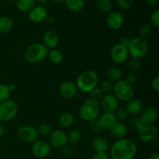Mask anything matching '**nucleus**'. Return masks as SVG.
<instances>
[{
  "mask_svg": "<svg viewBox=\"0 0 159 159\" xmlns=\"http://www.w3.org/2000/svg\"><path fill=\"white\" fill-rule=\"evenodd\" d=\"M106 76L108 80L112 82H116L118 81L123 79L124 73L123 71L118 67L112 66L110 67L106 71Z\"/></svg>",
  "mask_w": 159,
  "mask_h": 159,
  "instance_id": "nucleus-22",
  "label": "nucleus"
},
{
  "mask_svg": "<svg viewBox=\"0 0 159 159\" xmlns=\"http://www.w3.org/2000/svg\"><path fill=\"white\" fill-rule=\"evenodd\" d=\"M89 129L93 134H99L102 130V127H101L99 121L98 119L94 120L89 122Z\"/></svg>",
  "mask_w": 159,
  "mask_h": 159,
  "instance_id": "nucleus-38",
  "label": "nucleus"
},
{
  "mask_svg": "<svg viewBox=\"0 0 159 159\" xmlns=\"http://www.w3.org/2000/svg\"><path fill=\"white\" fill-rule=\"evenodd\" d=\"M10 96L11 91L9 88V85L0 83V103L9 99Z\"/></svg>",
  "mask_w": 159,
  "mask_h": 159,
  "instance_id": "nucleus-32",
  "label": "nucleus"
},
{
  "mask_svg": "<svg viewBox=\"0 0 159 159\" xmlns=\"http://www.w3.org/2000/svg\"><path fill=\"white\" fill-rule=\"evenodd\" d=\"M152 86L154 90L156 92L159 91V77H155L152 79Z\"/></svg>",
  "mask_w": 159,
  "mask_h": 159,
  "instance_id": "nucleus-45",
  "label": "nucleus"
},
{
  "mask_svg": "<svg viewBox=\"0 0 159 159\" xmlns=\"http://www.w3.org/2000/svg\"><path fill=\"white\" fill-rule=\"evenodd\" d=\"M96 9L99 12L103 14H108L113 9V3L111 0H97Z\"/></svg>",
  "mask_w": 159,
  "mask_h": 159,
  "instance_id": "nucleus-27",
  "label": "nucleus"
},
{
  "mask_svg": "<svg viewBox=\"0 0 159 159\" xmlns=\"http://www.w3.org/2000/svg\"><path fill=\"white\" fill-rule=\"evenodd\" d=\"M9 89H10V91L12 92L15 89V85H12V84H11V85H9Z\"/></svg>",
  "mask_w": 159,
  "mask_h": 159,
  "instance_id": "nucleus-52",
  "label": "nucleus"
},
{
  "mask_svg": "<svg viewBox=\"0 0 159 159\" xmlns=\"http://www.w3.org/2000/svg\"><path fill=\"white\" fill-rule=\"evenodd\" d=\"M99 89L101 90L102 93L104 94H110V93H113V83L110 82L108 79L103 80L100 84L99 86Z\"/></svg>",
  "mask_w": 159,
  "mask_h": 159,
  "instance_id": "nucleus-33",
  "label": "nucleus"
},
{
  "mask_svg": "<svg viewBox=\"0 0 159 159\" xmlns=\"http://www.w3.org/2000/svg\"><path fill=\"white\" fill-rule=\"evenodd\" d=\"M98 120H99L102 130H109L110 127L113 125V123L116 121L114 113H109V112H104Z\"/></svg>",
  "mask_w": 159,
  "mask_h": 159,
  "instance_id": "nucleus-23",
  "label": "nucleus"
},
{
  "mask_svg": "<svg viewBox=\"0 0 159 159\" xmlns=\"http://www.w3.org/2000/svg\"><path fill=\"white\" fill-rule=\"evenodd\" d=\"M134 0H116L118 7L122 9H128L133 6Z\"/></svg>",
  "mask_w": 159,
  "mask_h": 159,
  "instance_id": "nucleus-39",
  "label": "nucleus"
},
{
  "mask_svg": "<svg viewBox=\"0 0 159 159\" xmlns=\"http://www.w3.org/2000/svg\"><path fill=\"white\" fill-rule=\"evenodd\" d=\"M13 27V21L12 18L7 16H0V33L6 34L12 30Z\"/></svg>",
  "mask_w": 159,
  "mask_h": 159,
  "instance_id": "nucleus-26",
  "label": "nucleus"
},
{
  "mask_svg": "<svg viewBox=\"0 0 159 159\" xmlns=\"http://www.w3.org/2000/svg\"><path fill=\"white\" fill-rule=\"evenodd\" d=\"M82 134L77 129H72L67 134V141L71 144H75L80 141Z\"/></svg>",
  "mask_w": 159,
  "mask_h": 159,
  "instance_id": "nucleus-30",
  "label": "nucleus"
},
{
  "mask_svg": "<svg viewBox=\"0 0 159 159\" xmlns=\"http://www.w3.org/2000/svg\"><path fill=\"white\" fill-rule=\"evenodd\" d=\"M90 159H110L107 152H95Z\"/></svg>",
  "mask_w": 159,
  "mask_h": 159,
  "instance_id": "nucleus-44",
  "label": "nucleus"
},
{
  "mask_svg": "<svg viewBox=\"0 0 159 159\" xmlns=\"http://www.w3.org/2000/svg\"><path fill=\"white\" fill-rule=\"evenodd\" d=\"M49 144L51 148L60 149L67 145V134L61 130H55L49 135Z\"/></svg>",
  "mask_w": 159,
  "mask_h": 159,
  "instance_id": "nucleus-12",
  "label": "nucleus"
},
{
  "mask_svg": "<svg viewBox=\"0 0 159 159\" xmlns=\"http://www.w3.org/2000/svg\"><path fill=\"white\" fill-rule=\"evenodd\" d=\"M150 21L151 25L152 26H155V27H158L159 26V10L156 9V10L153 11L150 16Z\"/></svg>",
  "mask_w": 159,
  "mask_h": 159,
  "instance_id": "nucleus-40",
  "label": "nucleus"
},
{
  "mask_svg": "<svg viewBox=\"0 0 159 159\" xmlns=\"http://www.w3.org/2000/svg\"><path fill=\"white\" fill-rule=\"evenodd\" d=\"M43 44L48 49H54L57 48L59 43V37L54 31L48 30L43 34Z\"/></svg>",
  "mask_w": 159,
  "mask_h": 159,
  "instance_id": "nucleus-20",
  "label": "nucleus"
},
{
  "mask_svg": "<svg viewBox=\"0 0 159 159\" xmlns=\"http://www.w3.org/2000/svg\"><path fill=\"white\" fill-rule=\"evenodd\" d=\"M138 153L136 143L129 138L118 139L110 148L112 159H134Z\"/></svg>",
  "mask_w": 159,
  "mask_h": 159,
  "instance_id": "nucleus-1",
  "label": "nucleus"
},
{
  "mask_svg": "<svg viewBox=\"0 0 159 159\" xmlns=\"http://www.w3.org/2000/svg\"><path fill=\"white\" fill-rule=\"evenodd\" d=\"M99 103L100 109H102L104 112L114 113L118 109L119 100L116 99L114 95L110 93V94H104L99 99Z\"/></svg>",
  "mask_w": 159,
  "mask_h": 159,
  "instance_id": "nucleus-11",
  "label": "nucleus"
},
{
  "mask_svg": "<svg viewBox=\"0 0 159 159\" xmlns=\"http://www.w3.org/2000/svg\"><path fill=\"white\" fill-rule=\"evenodd\" d=\"M37 130V133L38 135H40L42 137H48L52 132V129L50 124H42L38 127Z\"/></svg>",
  "mask_w": 159,
  "mask_h": 159,
  "instance_id": "nucleus-34",
  "label": "nucleus"
},
{
  "mask_svg": "<svg viewBox=\"0 0 159 159\" xmlns=\"http://www.w3.org/2000/svg\"><path fill=\"white\" fill-rule=\"evenodd\" d=\"M129 54L127 48L122 43H118L113 45L110 51V57L116 64H123L128 60Z\"/></svg>",
  "mask_w": 159,
  "mask_h": 159,
  "instance_id": "nucleus-9",
  "label": "nucleus"
},
{
  "mask_svg": "<svg viewBox=\"0 0 159 159\" xmlns=\"http://www.w3.org/2000/svg\"><path fill=\"white\" fill-rule=\"evenodd\" d=\"M149 50V45L147 40L141 38L139 37L130 40L129 44L127 46L129 55L131 56L132 58L141 59L147 55Z\"/></svg>",
  "mask_w": 159,
  "mask_h": 159,
  "instance_id": "nucleus-4",
  "label": "nucleus"
},
{
  "mask_svg": "<svg viewBox=\"0 0 159 159\" xmlns=\"http://www.w3.org/2000/svg\"><path fill=\"white\" fill-rule=\"evenodd\" d=\"M145 2L151 6H155L158 4V0H145Z\"/></svg>",
  "mask_w": 159,
  "mask_h": 159,
  "instance_id": "nucleus-46",
  "label": "nucleus"
},
{
  "mask_svg": "<svg viewBox=\"0 0 159 159\" xmlns=\"http://www.w3.org/2000/svg\"><path fill=\"white\" fill-rule=\"evenodd\" d=\"M18 105L11 99L0 103V121L9 122L16 116L18 113Z\"/></svg>",
  "mask_w": 159,
  "mask_h": 159,
  "instance_id": "nucleus-7",
  "label": "nucleus"
},
{
  "mask_svg": "<svg viewBox=\"0 0 159 159\" xmlns=\"http://www.w3.org/2000/svg\"><path fill=\"white\" fill-rule=\"evenodd\" d=\"M137 79H138V77H137V75L135 74V72H129L128 74L126 75L124 80H125L127 83H129L130 85H132L133 84H134L135 82H137Z\"/></svg>",
  "mask_w": 159,
  "mask_h": 159,
  "instance_id": "nucleus-43",
  "label": "nucleus"
},
{
  "mask_svg": "<svg viewBox=\"0 0 159 159\" xmlns=\"http://www.w3.org/2000/svg\"><path fill=\"white\" fill-rule=\"evenodd\" d=\"M112 136L117 139L125 138L128 134V128L127 126L121 121L116 120L113 124V125L109 129Z\"/></svg>",
  "mask_w": 159,
  "mask_h": 159,
  "instance_id": "nucleus-18",
  "label": "nucleus"
},
{
  "mask_svg": "<svg viewBox=\"0 0 159 159\" xmlns=\"http://www.w3.org/2000/svg\"><path fill=\"white\" fill-rule=\"evenodd\" d=\"M18 138L23 143H34L38 138L37 128L29 125L22 126L17 131Z\"/></svg>",
  "mask_w": 159,
  "mask_h": 159,
  "instance_id": "nucleus-8",
  "label": "nucleus"
},
{
  "mask_svg": "<svg viewBox=\"0 0 159 159\" xmlns=\"http://www.w3.org/2000/svg\"><path fill=\"white\" fill-rule=\"evenodd\" d=\"M129 42H130V40H129L128 38H127V37H124V38H122V40H121V41L120 42V43H122L123 45H124L125 47L128 46L129 44Z\"/></svg>",
  "mask_w": 159,
  "mask_h": 159,
  "instance_id": "nucleus-47",
  "label": "nucleus"
},
{
  "mask_svg": "<svg viewBox=\"0 0 159 159\" xmlns=\"http://www.w3.org/2000/svg\"><path fill=\"white\" fill-rule=\"evenodd\" d=\"M74 116L69 112H65L59 116L57 124L62 128H68L74 124Z\"/></svg>",
  "mask_w": 159,
  "mask_h": 159,
  "instance_id": "nucleus-24",
  "label": "nucleus"
},
{
  "mask_svg": "<svg viewBox=\"0 0 159 159\" xmlns=\"http://www.w3.org/2000/svg\"><path fill=\"white\" fill-rule=\"evenodd\" d=\"M35 2H37L39 4V6H43L44 5H46L48 3V0H35Z\"/></svg>",
  "mask_w": 159,
  "mask_h": 159,
  "instance_id": "nucleus-50",
  "label": "nucleus"
},
{
  "mask_svg": "<svg viewBox=\"0 0 159 159\" xmlns=\"http://www.w3.org/2000/svg\"><path fill=\"white\" fill-rule=\"evenodd\" d=\"M140 120L144 125L154 124L158 118V111L153 107H148L143 109L141 113Z\"/></svg>",
  "mask_w": 159,
  "mask_h": 159,
  "instance_id": "nucleus-17",
  "label": "nucleus"
},
{
  "mask_svg": "<svg viewBox=\"0 0 159 159\" xmlns=\"http://www.w3.org/2000/svg\"><path fill=\"white\" fill-rule=\"evenodd\" d=\"M48 57L51 63L57 65V64H60L62 62L64 59V54L61 51L54 48V49L49 51Z\"/></svg>",
  "mask_w": 159,
  "mask_h": 159,
  "instance_id": "nucleus-28",
  "label": "nucleus"
},
{
  "mask_svg": "<svg viewBox=\"0 0 159 159\" xmlns=\"http://www.w3.org/2000/svg\"><path fill=\"white\" fill-rule=\"evenodd\" d=\"M130 124L133 128H134L135 130H136L137 132H139L140 130L145 126L142 122H141L140 118L137 117V116H133V117L130 119Z\"/></svg>",
  "mask_w": 159,
  "mask_h": 159,
  "instance_id": "nucleus-36",
  "label": "nucleus"
},
{
  "mask_svg": "<svg viewBox=\"0 0 159 159\" xmlns=\"http://www.w3.org/2000/svg\"><path fill=\"white\" fill-rule=\"evenodd\" d=\"M141 68V62L139 59L131 58L127 62V68L130 71V72H135L138 71Z\"/></svg>",
  "mask_w": 159,
  "mask_h": 159,
  "instance_id": "nucleus-35",
  "label": "nucleus"
},
{
  "mask_svg": "<svg viewBox=\"0 0 159 159\" xmlns=\"http://www.w3.org/2000/svg\"><path fill=\"white\" fill-rule=\"evenodd\" d=\"M35 5V0H17L16 6L20 11L23 12H30Z\"/></svg>",
  "mask_w": 159,
  "mask_h": 159,
  "instance_id": "nucleus-29",
  "label": "nucleus"
},
{
  "mask_svg": "<svg viewBox=\"0 0 159 159\" xmlns=\"http://www.w3.org/2000/svg\"><path fill=\"white\" fill-rule=\"evenodd\" d=\"M52 1L55 2H57V3H61V2H64V0H52Z\"/></svg>",
  "mask_w": 159,
  "mask_h": 159,
  "instance_id": "nucleus-53",
  "label": "nucleus"
},
{
  "mask_svg": "<svg viewBox=\"0 0 159 159\" xmlns=\"http://www.w3.org/2000/svg\"><path fill=\"white\" fill-rule=\"evenodd\" d=\"M46 20L48 21V23H53L54 22V17L52 16H48Z\"/></svg>",
  "mask_w": 159,
  "mask_h": 159,
  "instance_id": "nucleus-51",
  "label": "nucleus"
},
{
  "mask_svg": "<svg viewBox=\"0 0 159 159\" xmlns=\"http://www.w3.org/2000/svg\"><path fill=\"white\" fill-rule=\"evenodd\" d=\"M59 94L66 99H73L77 95L79 89L75 83L70 81L61 82L58 88Z\"/></svg>",
  "mask_w": 159,
  "mask_h": 159,
  "instance_id": "nucleus-14",
  "label": "nucleus"
},
{
  "mask_svg": "<svg viewBox=\"0 0 159 159\" xmlns=\"http://www.w3.org/2000/svg\"><path fill=\"white\" fill-rule=\"evenodd\" d=\"M140 140L144 142H151L156 139L158 137V128L154 124L145 125L139 132H138Z\"/></svg>",
  "mask_w": 159,
  "mask_h": 159,
  "instance_id": "nucleus-15",
  "label": "nucleus"
},
{
  "mask_svg": "<svg viewBox=\"0 0 159 159\" xmlns=\"http://www.w3.org/2000/svg\"><path fill=\"white\" fill-rule=\"evenodd\" d=\"M5 133H6V129H5V127L2 124H0V138L4 136Z\"/></svg>",
  "mask_w": 159,
  "mask_h": 159,
  "instance_id": "nucleus-49",
  "label": "nucleus"
},
{
  "mask_svg": "<svg viewBox=\"0 0 159 159\" xmlns=\"http://www.w3.org/2000/svg\"><path fill=\"white\" fill-rule=\"evenodd\" d=\"M99 77L95 71L88 70L81 73L77 79L76 86L79 91L84 93H89L97 87Z\"/></svg>",
  "mask_w": 159,
  "mask_h": 159,
  "instance_id": "nucleus-2",
  "label": "nucleus"
},
{
  "mask_svg": "<svg viewBox=\"0 0 159 159\" xmlns=\"http://www.w3.org/2000/svg\"><path fill=\"white\" fill-rule=\"evenodd\" d=\"M152 33V26L149 23L143 24L138 30V35L139 37L143 39H147L151 36Z\"/></svg>",
  "mask_w": 159,
  "mask_h": 159,
  "instance_id": "nucleus-31",
  "label": "nucleus"
},
{
  "mask_svg": "<svg viewBox=\"0 0 159 159\" xmlns=\"http://www.w3.org/2000/svg\"><path fill=\"white\" fill-rule=\"evenodd\" d=\"M51 146L46 140H37L33 143L32 153L38 158H44L50 155Z\"/></svg>",
  "mask_w": 159,
  "mask_h": 159,
  "instance_id": "nucleus-10",
  "label": "nucleus"
},
{
  "mask_svg": "<svg viewBox=\"0 0 159 159\" xmlns=\"http://www.w3.org/2000/svg\"><path fill=\"white\" fill-rule=\"evenodd\" d=\"M67 8L72 12H80L85 6V0H64Z\"/></svg>",
  "mask_w": 159,
  "mask_h": 159,
  "instance_id": "nucleus-25",
  "label": "nucleus"
},
{
  "mask_svg": "<svg viewBox=\"0 0 159 159\" xmlns=\"http://www.w3.org/2000/svg\"><path fill=\"white\" fill-rule=\"evenodd\" d=\"M62 155L65 158H71L74 155V150L71 146L65 145V147L62 148Z\"/></svg>",
  "mask_w": 159,
  "mask_h": 159,
  "instance_id": "nucleus-42",
  "label": "nucleus"
},
{
  "mask_svg": "<svg viewBox=\"0 0 159 159\" xmlns=\"http://www.w3.org/2000/svg\"><path fill=\"white\" fill-rule=\"evenodd\" d=\"M113 113H114L116 120L121 121V122L125 120L128 116V114H127V111L124 108H118Z\"/></svg>",
  "mask_w": 159,
  "mask_h": 159,
  "instance_id": "nucleus-37",
  "label": "nucleus"
},
{
  "mask_svg": "<svg viewBox=\"0 0 159 159\" xmlns=\"http://www.w3.org/2000/svg\"><path fill=\"white\" fill-rule=\"evenodd\" d=\"M148 159H159V153L158 152H154L151 154L150 156L148 157Z\"/></svg>",
  "mask_w": 159,
  "mask_h": 159,
  "instance_id": "nucleus-48",
  "label": "nucleus"
},
{
  "mask_svg": "<svg viewBox=\"0 0 159 159\" xmlns=\"http://www.w3.org/2000/svg\"><path fill=\"white\" fill-rule=\"evenodd\" d=\"M49 51L43 43H34L25 51V60L31 64L40 63L48 57Z\"/></svg>",
  "mask_w": 159,
  "mask_h": 159,
  "instance_id": "nucleus-3",
  "label": "nucleus"
},
{
  "mask_svg": "<svg viewBox=\"0 0 159 159\" xmlns=\"http://www.w3.org/2000/svg\"><path fill=\"white\" fill-rule=\"evenodd\" d=\"M107 25L110 29L117 30L120 29L124 23V15L119 11H111L107 16Z\"/></svg>",
  "mask_w": 159,
  "mask_h": 159,
  "instance_id": "nucleus-13",
  "label": "nucleus"
},
{
  "mask_svg": "<svg viewBox=\"0 0 159 159\" xmlns=\"http://www.w3.org/2000/svg\"><path fill=\"white\" fill-rule=\"evenodd\" d=\"M144 109V105H143L142 101L140 100L139 99H131L127 102V106H126V111L127 114L131 116H137L141 114Z\"/></svg>",
  "mask_w": 159,
  "mask_h": 159,
  "instance_id": "nucleus-19",
  "label": "nucleus"
},
{
  "mask_svg": "<svg viewBox=\"0 0 159 159\" xmlns=\"http://www.w3.org/2000/svg\"><path fill=\"white\" fill-rule=\"evenodd\" d=\"M48 11L44 6H34L29 12V20L34 23H40L45 21L48 17Z\"/></svg>",
  "mask_w": 159,
  "mask_h": 159,
  "instance_id": "nucleus-16",
  "label": "nucleus"
},
{
  "mask_svg": "<svg viewBox=\"0 0 159 159\" xmlns=\"http://www.w3.org/2000/svg\"><path fill=\"white\" fill-rule=\"evenodd\" d=\"M100 113V106L98 101L92 99H87L83 102L80 107L81 118L87 122L98 119Z\"/></svg>",
  "mask_w": 159,
  "mask_h": 159,
  "instance_id": "nucleus-5",
  "label": "nucleus"
},
{
  "mask_svg": "<svg viewBox=\"0 0 159 159\" xmlns=\"http://www.w3.org/2000/svg\"><path fill=\"white\" fill-rule=\"evenodd\" d=\"M92 148L95 152H107L109 148L108 141L102 137H95L92 141Z\"/></svg>",
  "mask_w": 159,
  "mask_h": 159,
  "instance_id": "nucleus-21",
  "label": "nucleus"
},
{
  "mask_svg": "<svg viewBox=\"0 0 159 159\" xmlns=\"http://www.w3.org/2000/svg\"><path fill=\"white\" fill-rule=\"evenodd\" d=\"M8 1H9V2H13V1H16V0H8ZM16 1H17V0H16Z\"/></svg>",
  "mask_w": 159,
  "mask_h": 159,
  "instance_id": "nucleus-54",
  "label": "nucleus"
},
{
  "mask_svg": "<svg viewBox=\"0 0 159 159\" xmlns=\"http://www.w3.org/2000/svg\"><path fill=\"white\" fill-rule=\"evenodd\" d=\"M90 94V99H94V100H96L99 102V99L102 98V96H103V93L101 92V90L99 89V88L96 87L94 89L92 90L91 92L89 93Z\"/></svg>",
  "mask_w": 159,
  "mask_h": 159,
  "instance_id": "nucleus-41",
  "label": "nucleus"
},
{
  "mask_svg": "<svg viewBox=\"0 0 159 159\" xmlns=\"http://www.w3.org/2000/svg\"><path fill=\"white\" fill-rule=\"evenodd\" d=\"M113 95L118 100L128 102L133 99L134 96V90L133 86L127 83L124 79L118 81L113 84Z\"/></svg>",
  "mask_w": 159,
  "mask_h": 159,
  "instance_id": "nucleus-6",
  "label": "nucleus"
}]
</instances>
